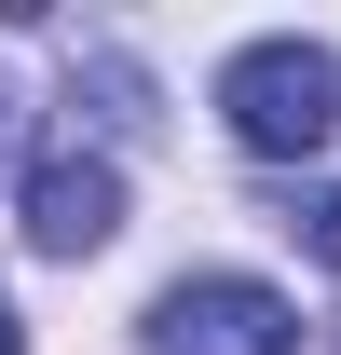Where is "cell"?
Masks as SVG:
<instances>
[{
	"label": "cell",
	"mask_w": 341,
	"mask_h": 355,
	"mask_svg": "<svg viewBox=\"0 0 341 355\" xmlns=\"http://www.w3.org/2000/svg\"><path fill=\"white\" fill-rule=\"evenodd\" d=\"M218 123L246 137L259 164H314L328 123H341V55L328 42H246L218 69Z\"/></svg>",
	"instance_id": "1"
},
{
	"label": "cell",
	"mask_w": 341,
	"mask_h": 355,
	"mask_svg": "<svg viewBox=\"0 0 341 355\" xmlns=\"http://www.w3.org/2000/svg\"><path fill=\"white\" fill-rule=\"evenodd\" d=\"M150 355H300V301L259 273H177L150 301Z\"/></svg>",
	"instance_id": "2"
},
{
	"label": "cell",
	"mask_w": 341,
	"mask_h": 355,
	"mask_svg": "<svg viewBox=\"0 0 341 355\" xmlns=\"http://www.w3.org/2000/svg\"><path fill=\"white\" fill-rule=\"evenodd\" d=\"M0 355H14V301H0Z\"/></svg>",
	"instance_id": "5"
},
{
	"label": "cell",
	"mask_w": 341,
	"mask_h": 355,
	"mask_svg": "<svg viewBox=\"0 0 341 355\" xmlns=\"http://www.w3.org/2000/svg\"><path fill=\"white\" fill-rule=\"evenodd\" d=\"M287 232H300V260H341V178H314V191H300Z\"/></svg>",
	"instance_id": "4"
},
{
	"label": "cell",
	"mask_w": 341,
	"mask_h": 355,
	"mask_svg": "<svg viewBox=\"0 0 341 355\" xmlns=\"http://www.w3.org/2000/svg\"><path fill=\"white\" fill-rule=\"evenodd\" d=\"M123 232V164L110 150H55L42 178H28V246L42 260H96Z\"/></svg>",
	"instance_id": "3"
}]
</instances>
